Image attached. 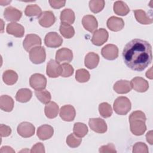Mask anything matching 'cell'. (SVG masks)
Returning a JSON list of instances; mask_svg holds the SVG:
<instances>
[{
  "label": "cell",
  "instance_id": "836d02e7",
  "mask_svg": "<svg viewBox=\"0 0 153 153\" xmlns=\"http://www.w3.org/2000/svg\"><path fill=\"white\" fill-rule=\"evenodd\" d=\"M42 13L41 8L36 4H31L27 5L25 10V14L29 17L39 16Z\"/></svg>",
  "mask_w": 153,
  "mask_h": 153
},
{
  "label": "cell",
  "instance_id": "bcb514c9",
  "mask_svg": "<svg viewBox=\"0 0 153 153\" xmlns=\"http://www.w3.org/2000/svg\"><path fill=\"white\" fill-rule=\"evenodd\" d=\"M146 141L150 145H152V143H153V139H152V130L148 131L146 133Z\"/></svg>",
  "mask_w": 153,
  "mask_h": 153
},
{
  "label": "cell",
  "instance_id": "4dcf8cb0",
  "mask_svg": "<svg viewBox=\"0 0 153 153\" xmlns=\"http://www.w3.org/2000/svg\"><path fill=\"white\" fill-rule=\"evenodd\" d=\"M59 30L62 35L67 39L71 38L75 34L74 27L71 25L66 23H61Z\"/></svg>",
  "mask_w": 153,
  "mask_h": 153
},
{
  "label": "cell",
  "instance_id": "7bdbcfd3",
  "mask_svg": "<svg viewBox=\"0 0 153 153\" xmlns=\"http://www.w3.org/2000/svg\"><path fill=\"white\" fill-rule=\"evenodd\" d=\"M30 152H45V148L44 145L41 142L36 143L31 148Z\"/></svg>",
  "mask_w": 153,
  "mask_h": 153
},
{
  "label": "cell",
  "instance_id": "484cf974",
  "mask_svg": "<svg viewBox=\"0 0 153 153\" xmlns=\"http://www.w3.org/2000/svg\"><path fill=\"white\" fill-rule=\"evenodd\" d=\"M60 19L62 23L73 24L75 19L74 12L69 8L65 9L61 12Z\"/></svg>",
  "mask_w": 153,
  "mask_h": 153
},
{
  "label": "cell",
  "instance_id": "b9f144b4",
  "mask_svg": "<svg viewBox=\"0 0 153 153\" xmlns=\"http://www.w3.org/2000/svg\"><path fill=\"white\" fill-rule=\"evenodd\" d=\"M11 133V129L9 126L4 124H1L0 126V134L1 137H7L10 135Z\"/></svg>",
  "mask_w": 153,
  "mask_h": 153
},
{
  "label": "cell",
  "instance_id": "83f0119b",
  "mask_svg": "<svg viewBox=\"0 0 153 153\" xmlns=\"http://www.w3.org/2000/svg\"><path fill=\"white\" fill-rule=\"evenodd\" d=\"M136 20L143 25H150L152 23V19L149 17L142 10H135L133 11Z\"/></svg>",
  "mask_w": 153,
  "mask_h": 153
},
{
  "label": "cell",
  "instance_id": "9a60e30c",
  "mask_svg": "<svg viewBox=\"0 0 153 153\" xmlns=\"http://www.w3.org/2000/svg\"><path fill=\"white\" fill-rule=\"evenodd\" d=\"M131 88L135 91L140 93H143L147 91L149 88L148 82L143 78L136 76L130 81Z\"/></svg>",
  "mask_w": 153,
  "mask_h": 153
},
{
  "label": "cell",
  "instance_id": "ee69618b",
  "mask_svg": "<svg viewBox=\"0 0 153 153\" xmlns=\"http://www.w3.org/2000/svg\"><path fill=\"white\" fill-rule=\"evenodd\" d=\"M49 3L51 7L55 9H59L65 6L66 1H54L50 0Z\"/></svg>",
  "mask_w": 153,
  "mask_h": 153
},
{
  "label": "cell",
  "instance_id": "603a6c76",
  "mask_svg": "<svg viewBox=\"0 0 153 153\" xmlns=\"http://www.w3.org/2000/svg\"><path fill=\"white\" fill-rule=\"evenodd\" d=\"M99 56L97 54L95 53L90 52L85 57V66L90 69H92L97 67V66L99 64Z\"/></svg>",
  "mask_w": 153,
  "mask_h": 153
},
{
  "label": "cell",
  "instance_id": "44dd1931",
  "mask_svg": "<svg viewBox=\"0 0 153 153\" xmlns=\"http://www.w3.org/2000/svg\"><path fill=\"white\" fill-rule=\"evenodd\" d=\"M53 128L51 126L47 124H44L39 127L37 130V136L42 140L51 138L53 135Z\"/></svg>",
  "mask_w": 153,
  "mask_h": 153
},
{
  "label": "cell",
  "instance_id": "9c48e42d",
  "mask_svg": "<svg viewBox=\"0 0 153 153\" xmlns=\"http://www.w3.org/2000/svg\"><path fill=\"white\" fill-rule=\"evenodd\" d=\"M88 124L93 131L98 133H104L107 130L106 122L100 118H90Z\"/></svg>",
  "mask_w": 153,
  "mask_h": 153
},
{
  "label": "cell",
  "instance_id": "277c9868",
  "mask_svg": "<svg viewBox=\"0 0 153 153\" xmlns=\"http://www.w3.org/2000/svg\"><path fill=\"white\" fill-rule=\"evenodd\" d=\"M46 53L45 48L39 46L32 48L29 51V59L34 64H41L45 60Z\"/></svg>",
  "mask_w": 153,
  "mask_h": 153
},
{
  "label": "cell",
  "instance_id": "4fadbf2b",
  "mask_svg": "<svg viewBox=\"0 0 153 153\" xmlns=\"http://www.w3.org/2000/svg\"><path fill=\"white\" fill-rule=\"evenodd\" d=\"M73 59V53L72 50L67 48H62L58 50L56 54V60L57 62L68 63Z\"/></svg>",
  "mask_w": 153,
  "mask_h": 153
},
{
  "label": "cell",
  "instance_id": "f35d334b",
  "mask_svg": "<svg viewBox=\"0 0 153 153\" xmlns=\"http://www.w3.org/2000/svg\"><path fill=\"white\" fill-rule=\"evenodd\" d=\"M61 74L62 77H69L74 74V68L69 63H63L61 65Z\"/></svg>",
  "mask_w": 153,
  "mask_h": 153
},
{
  "label": "cell",
  "instance_id": "7dc6e473",
  "mask_svg": "<svg viewBox=\"0 0 153 153\" xmlns=\"http://www.w3.org/2000/svg\"><path fill=\"white\" fill-rule=\"evenodd\" d=\"M152 68H151L149 69V70H148L146 73V76L147 78H149V79H152Z\"/></svg>",
  "mask_w": 153,
  "mask_h": 153
},
{
  "label": "cell",
  "instance_id": "30bf717a",
  "mask_svg": "<svg viewBox=\"0 0 153 153\" xmlns=\"http://www.w3.org/2000/svg\"><path fill=\"white\" fill-rule=\"evenodd\" d=\"M38 22L41 26L44 27H49L51 26L56 22V17L50 11H45L38 16Z\"/></svg>",
  "mask_w": 153,
  "mask_h": 153
},
{
  "label": "cell",
  "instance_id": "3957f363",
  "mask_svg": "<svg viewBox=\"0 0 153 153\" xmlns=\"http://www.w3.org/2000/svg\"><path fill=\"white\" fill-rule=\"evenodd\" d=\"M113 106L116 114L124 115H126L130 111L131 102L127 97L120 96L115 99Z\"/></svg>",
  "mask_w": 153,
  "mask_h": 153
},
{
  "label": "cell",
  "instance_id": "8fae6325",
  "mask_svg": "<svg viewBox=\"0 0 153 153\" xmlns=\"http://www.w3.org/2000/svg\"><path fill=\"white\" fill-rule=\"evenodd\" d=\"M101 54L105 59L113 60L118 56V48L114 44H107L102 48Z\"/></svg>",
  "mask_w": 153,
  "mask_h": 153
},
{
  "label": "cell",
  "instance_id": "ac0fdd59",
  "mask_svg": "<svg viewBox=\"0 0 153 153\" xmlns=\"http://www.w3.org/2000/svg\"><path fill=\"white\" fill-rule=\"evenodd\" d=\"M82 24L84 27L91 33L96 30L98 26V23L96 19L92 15L84 16L82 19Z\"/></svg>",
  "mask_w": 153,
  "mask_h": 153
},
{
  "label": "cell",
  "instance_id": "e0dca14e",
  "mask_svg": "<svg viewBox=\"0 0 153 153\" xmlns=\"http://www.w3.org/2000/svg\"><path fill=\"white\" fill-rule=\"evenodd\" d=\"M22 16V11L13 7H8L6 8L4 12V16L5 19L7 21L10 22H17L20 20Z\"/></svg>",
  "mask_w": 153,
  "mask_h": 153
},
{
  "label": "cell",
  "instance_id": "7402d4cb",
  "mask_svg": "<svg viewBox=\"0 0 153 153\" xmlns=\"http://www.w3.org/2000/svg\"><path fill=\"white\" fill-rule=\"evenodd\" d=\"M114 91L119 94H126L131 90L130 82L127 80H120L117 81L114 85Z\"/></svg>",
  "mask_w": 153,
  "mask_h": 153
},
{
  "label": "cell",
  "instance_id": "8d00e7d4",
  "mask_svg": "<svg viewBox=\"0 0 153 153\" xmlns=\"http://www.w3.org/2000/svg\"><path fill=\"white\" fill-rule=\"evenodd\" d=\"M90 74L85 69H79L76 71L75 79L79 82H85L90 79Z\"/></svg>",
  "mask_w": 153,
  "mask_h": 153
},
{
  "label": "cell",
  "instance_id": "ffe728a7",
  "mask_svg": "<svg viewBox=\"0 0 153 153\" xmlns=\"http://www.w3.org/2000/svg\"><path fill=\"white\" fill-rule=\"evenodd\" d=\"M107 26L112 31L118 32L123 29L124 22L121 18L115 16L109 17L107 20Z\"/></svg>",
  "mask_w": 153,
  "mask_h": 153
},
{
  "label": "cell",
  "instance_id": "ba28073f",
  "mask_svg": "<svg viewBox=\"0 0 153 153\" xmlns=\"http://www.w3.org/2000/svg\"><path fill=\"white\" fill-rule=\"evenodd\" d=\"M108 32L103 28L95 30L91 38L92 43L96 46H100L105 43L108 39Z\"/></svg>",
  "mask_w": 153,
  "mask_h": 153
},
{
  "label": "cell",
  "instance_id": "f546056e",
  "mask_svg": "<svg viewBox=\"0 0 153 153\" xmlns=\"http://www.w3.org/2000/svg\"><path fill=\"white\" fill-rule=\"evenodd\" d=\"M2 79L5 84L11 85L17 81L18 75L13 70H7L3 73Z\"/></svg>",
  "mask_w": 153,
  "mask_h": 153
},
{
  "label": "cell",
  "instance_id": "5bb4252c",
  "mask_svg": "<svg viewBox=\"0 0 153 153\" xmlns=\"http://www.w3.org/2000/svg\"><path fill=\"white\" fill-rule=\"evenodd\" d=\"M61 65L54 60H50L47 65V75L50 78H57L61 74Z\"/></svg>",
  "mask_w": 153,
  "mask_h": 153
},
{
  "label": "cell",
  "instance_id": "4316f807",
  "mask_svg": "<svg viewBox=\"0 0 153 153\" xmlns=\"http://www.w3.org/2000/svg\"><path fill=\"white\" fill-rule=\"evenodd\" d=\"M114 11L118 16H124L129 13L130 8L124 2L118 1L114 4Z\"/></svg>",
  "mask_w": 153,
  "mask_h": 153
},
{
  "label": "cell",
  "instance_id": "e575fe53",
  "mask_svg": "<svg viewBox=\"0 0 153 153\" xmlns=\"http://www.w3.org/2000/svg\"><path fill=\"white\" fill-rule=\"evenodd\" d=\"M105 2L103 0H91L89 2L90 10L94 13L100 12L104 8Z\"/></svg>",
  "mask_w": 153,
  "mask_h": 153
},
{
  "label": "cell",
  "instance_id": "d6a6232c",
  "mask_svg": "<svg viewBox=\"0 0 153 153\" xmlns=\"http://www.w3.org/2000/svg\"><path fill=\"white\" fill-rule=\"evenodd\" d=\"M35 94L38 99L44 104H47L51 100V96L50 93L45 89L36 90Z\"/></svg>",
  "mask_w": 153,
  "mask_h": 153
},
{
  "label": "cell",
  "instance_id": "d590c367",
  "mask_svg": "<svg viewBox=\"0 0 153 153\" xmlns=\"http://www.w3.org/2000/svg\"><path fill=\"white\" fill-rule=\"evenodd\" d=\"M99 111L101 116L103 118H108L111 117L112 114L111 106L106 102H103L99 105Z\"/></svg>",
  "mask_w": 153,
  "mask_h": 153
},
{
  "label": "cell",
  "instance_id": "52a82bcc",
  "mask_svg": "<svg viewBox=\"0 0 153 153\" xmlns=\"http://www.w3.org/2000/svg\"><path fill=\"white\" fill-rule=\"evenodd\" d=\"M41 39L36 34H28L26 36L23 45L27 51H30L32 48L41 45Z\"/></svg>",
  "mask_w": 153,
  "mask_h": 153
},
{
  "label": "cell",
  "instance_id": "f1b7e54d",
  "mask_svg": "<svg viewBox=\"0 0 153 153\" xmlns=\"http://www.w3.org/2000/svg\"><path fill=\"white\" fill-rule=\"evenodd\" d=\"M32 96V93L28 88H21L18 90L16 95L17 101L21 103H26L30 100Z\"/></svg>",
  "mask_w": 153,
  "mask_h": 153
},
{
  "label": "cell",
  "instance_id": "8992f818",
  "mask_svg": "<svg viewBox=\"0 0 153 153\" xmlns=\"http://www.w3.org/2000/svg\"><path fill=\"white\" fill-rule=\"evenodd\" d=\"M44 43L48 47L57 48L62 44L63 39L57 32H51L45 35Z\"/></svg>",
  "mask_w": 153,
  "mask_h": 153
},
{
  "label": "cell",
  "instance_id": "d6986e66",
  "mask_svg": "<svg viewBox=\"0 0 153 153\" xmlns=\"http://www.w3.org/2000/svg\"><path fill=\"white\" fill-rule=\"evenodd\" d=\"M7 32L17 38H21L24 35L25 29L22 25L17 23L12 22L7 26Z\"/></svg>",
  "mask_w": 153,
  "mask_h": 153
},
{
  "label": "cell",
  "instance_id": "7a4b0ae2",
  "mask_svg": "<svg viewBox=\"0 0 153 153\" xmlns=\"http://www.w3.org/2000/svg\"><path fill=\"white\" fill-rule=\"evenodd\" d=\"M129 122L130 130L131 133L136 136L142 135L146 130L145 124L146 116L145 114L140 111L133 112L129 116Z\"/></svg>",
  "mask_w": 153,
  "mask_h": 153
},
{
  "label": "cell",
  "instance_id": "74e56055",
  "mask_svg": "<svg viewBox=\"0 0 153 153\" xmlns=\"http://www.w3.org/2000/svg\"><path fill=\"white\" fill-rule=\"evenodd\" d=\"M81 139L76 136L74 133L70 134L66 138L67 145L71 148H76L81 143Z\"/></svg>",
  "mask_w": 153,
  "mask_h": 153
},
{
  "label": "cell",
  "instance_id": "d4e9b609",
  "mask_svg": "<svg viewBox=\"0 0 153 153\" xmlns=\"http://www.w3.org/2000/svg\"><path fill=\"white\" fill-rule=\"evenodd\" d=\"M1 109L5 112H11L14 108V100L8 95H2L0 98Z\"/></svg>",
  "mask_w": 153,
  "mask_h": 153
},
{
  "label": "cell",
  "instance_id": "2e32d148",
  "mask_svg": "<svg viewBox=\"0 0 153 153\" xmlns=\"http://www.w3.org/2000/svg\"><path fill=\"white\" fill-rule=\"evenodd\" d=\"M76 115L75 109L72 105H66L61 107L60 109V117L66 121H72Z\"/></svg>",
  "mask_w": 153,
  "mask_h": 153
},
{
  "label": "cell",
  "instance_id": "60d3db41",
  "mask_svg": "<svg viewBox=\"0 0 153 153\" xmlns=\"http://www.w3.org/2000/svg\"><path fill=\"white\" fill-rule=\"evenodd\" d=\"M100 153H115L117 152L115 146L112 143H109L106 145H103L99 148Z\"/></svg>",
  "mask_w": 153,
  "mask_h": 153
},
{
  "label": "cell",
  "instance_id": "7c38bea8",
  "mask_svg": "<svg viewBox=\"0 0 153 153\" xmlns=\"http://www.w3.org/2000/svg\"><path fill=\"white\" fill-rule=\"evenodd\" d=\"M17 132L23 137L32 136L35 131L34 126L29 122H22L17 127Z\"/></svg>",
  "mask_w": 153,
  "mask_h": 153
},
{
  "label": "cell",
  "instance_id": "1f68e13d",
  "mask_svg": "<svg viewBox=\"0 0 153 153\" xmlns=\"http://www.w3.org/2000/svg\"><path fill=\"white\" fill-rule=\"evenodd\" d=\"M74 133L79 137H84L88 133L87 126L82 123H76L74 126Z\"/></svg>",
  "mask_w": 153,
  "mask_h": 153
},
{
  "label": "cell",
  "instance_id": "5b68a950",
  "mask_svg": "<svg viewBox=\"0 0 153 153\" xmlns=\"http://www.w3.org/2000/svg\"><path fill=\"white\" fill-rule=\"evenodd\" d=\"M29 84L35 90H42L47 85V79L41 74H34L30 77Z\"/></svg>",
  "mask_w": 153,
  "mask_h": 153
},
{
  "label": "cell",
  "instance_id": "cb8c5ba5",
  "mask_svg": "<svg viewBox=\"0 0 153 153\" xmlns=\"http://www.w3.org/2000/svg\"><path fill=\"white\" fill-rule=\"evenodd\" d=\"M59 111V106L54 102H50L47 103L44 108V112L46 117L50 119L56 118L58 115Z\"/></svg>",
  "mask_w": 153,
  "mask_h": 153
},
{
  "label": "cell",
  "instance_id": "ab89813d",
  "mask_svg": "<svg viewBox=\"0 0 153 153\" xmlns=\"http://www.w3.org/2000/svg\"><path fill=\"white\" fill-rule=\"evenodd\" d=\"M132 151L133 153H148V148L145 143L139 142L133 145Z\"/></svg>",
  "mask_w": 153,
  "mask_h": 153
},
{
  "label": "cell",
  "instance_id": "6da1fadb",
  "mask_svg": "<svg viewBox=\"0 0 153 153\" xmlns=\"http://www.w3.org/2000/svg\"><path fill=\"white\" fill-rule=\"evenodd\" d=\"M123 58L127 67L133 71L141 72L152 62V47L145 40L132 39L125 45Z\"/></svg>",
  "mask_w": 153,
  "mask_h": 153
},
{
  "label": "cell",
  "instance_id": "f6af8a7d",
  "mask_svg": "<svg viewBox=\"0 0 153 153\" xmlns=\"http://www.w3.org/2000/svg\"><path fill=\"white\" fill-rule=\"evenodd\" d=\"M0 152L1 153H10V152H15L14 150L10 146H2L1 148V150H0Z\"/></svg>",
  "mask_w": 153,
  "mask_h": 153
}]
</instances>
